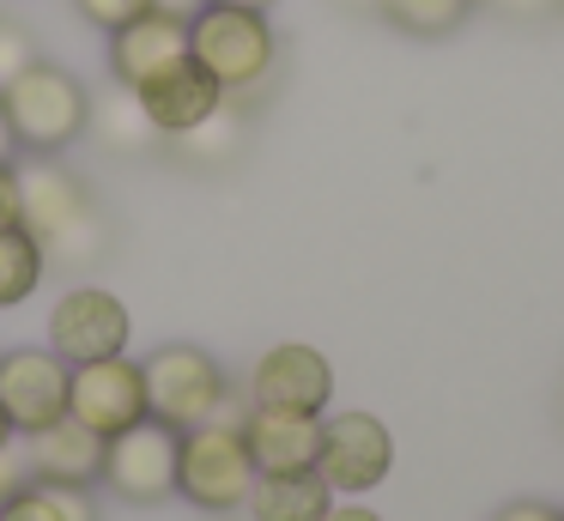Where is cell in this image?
<instances>
[{
  "instance_id": "obj_30",
  "label": "cell",
  "mask_w": 564,
  "mask_h": 521,
  "mask_svg": "<svg viewBox=\"0 0 564 521\" xmlns=\"http://www.w3.org/2000/svg\"><path fill=\"white\" fill-rule=\"evenodd\" d=\"M219 7H249V12H268L273 0H219Z\"/></svg>"
},
{
  "instance_id": "obj_5",
  "label": "cell",
  "mask_w": 564,
  "mask_h": 521,
  "mask_svg": "<svg viewBox=\"0 0 564 521\" xmlns=\"http://www.w3.org/2000/svg\"><path fill=\"white\" fill-rule=\"evenodd\" d=\"M147 412L159 424H171V431H195V424L207 419H225V394H231V382H225L219 358L200 346H159L147 363Z\"/></svg>"
},
{
  "instance_id": "obj_22",
  "label": "cell",
  "mask_w": 564,
  "mask_h": 521,
  "mask_svg": "<svg viewBox=\"0 0 564 521\" xmlns=\"http://www.w3.org/2000/svg\"><path fill=\"white\" fill-rule=\"evenodd\" d=\"M31 61H37V55H31V36L19 31V24H7V19H0V85H7V79H19V73L31 67Z\"/></svg>"
},
{
  "instance_id": "obj_20",
  "label": "cell",
  "mask_w": 564,
  "mask_h": 521,
  "mask_svg": "<svg viewBox=\"0 0 564 521\" xmlns=\"http://www.w3.org/2000/svg\"><path fill=\"white\" fill-rule=\"evenodd\" d=\"M0 521H67V509H62V497H55V485L25 479L19 491L0 497Z\"/></svg>"
},
{
  "instance_id": "obj_27",
  "label": "cell",
  "mask_w": 564,
  "mask_h": 521,
  "mask_svg": "<svg viewBox=\"0 0 564 521\" xmlns=\"http://www.w3.org/2000/svg\"><path fill=\"white\" fill-rule=\"evenodd\" d=\"M13 145L19 140H13V128H7V116H0V164H13Z\"/></svg>"
},
{
  "instance_id": "obj_23",
  "label": "cell",
  "mask_w": 564,
  "mask_h": 521,
  "mask_svg": "<svg viewBox=\"0 0 564 521\" xmlns=\"http://www.w3.org/2000/svg\"><path fill=\"white\" fill-rule=\"evenodd\" d=\"M19 225V164H0V230Z\"/></svg>"
},
{
  "instance_id": "obj_2",
  "label": "cell",
  "mask_w": 564,
  "mask_h": 521,
  "mask_svg": "<svg viewBox=\"0 0 564 521\" xmlns=\"http://www.w3.org/2000/svg\"><path fill=\"white\" fill-rule=\"evenodd\" d=\"M0 116H7V128H13V140L25 145V152H50L55 158L91 128V97L67 67L31 61L19 79L0 85Z\"/></svg>"
},
{
  "instance_id": "obj_24",
  "label": "cell",
  "mask_w": 564,
  "mask_h": 521,
  "mask_svg": "<svg viewBox=\"0 0 564 521\" xmlns=\"http://www.w3.org/2000/svg\"><path fill=\"white\" fill-rule=\"evenodd\" d=\"M491 521H558V509H552V503H534V497H522V503H503Z\"/></svg>"
},
{
  "instance_id": "obj_1",
  "label": "cell",
  "mask_w": 564,
  "mask_h": 521,
  "mask_svg": "<svg viewBox=\"0 0 564 521\" xmlns=\"http://www.w3.org/2000/svg\"><path fill=\"white\" fill-rule=\"evenodd\" d=\"M19 225L43 242L50 261L86 267L104 249V218L86 200L74 170H62L50 152H37L31 164H19Z\"/></svg>"
},
{
  "instance_id": "obj_11",
  "label": "cell",
  "mask_w": 564,
  "mask_h": 521,
  "mask_svg": "<svg viewBox=\"0 0 564 521\" xmlns=\"http://www.w3.org/2000/svg\"><path fill=\"white\" fill-rule=\"evenodd\" d=\"M67 376H74V363L55 358L50 346L0 351V412L13 419L19 436L67 419Z\"/></svg>"
},
{
  "instance_id": "obj_13",
  "label": "cell",
  "mask_w": 564,
  "mask_h": 521,
  "mask_svg": "<svg viewBox=\"0 0 564 521\" xmlns=\"http://www.w3.org/2000/svg\"><path fill=\"white\" fill-rule=\"evenodd\" d=\"M176 55H188V19H176V12H140V19H128L122 31H110V73L116 85H128L134 91L140 79H152L159 67H171Z\"/></svg>"
},
{
  "instance_id": "obj_28",
  "label": "cell",
  "mask_w": 564,
  "mask_h": 521,
  "mask_svg": "<svg viewBox=\"0 0 564 521\" xmlns=\"http://www.w3.org/2000/svg\"><path fill=\"white\" fill-rule=\"evenodd\" d=\"M498 7H510V12H546L552 0H498Z\"/></svg>"
},
{
  "instance_id": "obj_6",
  "label": "cell",
  "mask_w": 564,
  "mask_h": 521,
  "mask_svg": "<svg viewBox=\"0 0 564 521\" xmlns=\"http://www.w3.org/2000/svg\"><path fill=\"white\" fill-rule=\"evenodd\" d=\"M316 473L334 497H365L394 473V436L377 412H322Z\"/></svg>"
},
{
  "instance_id": "obj_29",
  "label": "cell",
  "mask_w": 564,
  "mask_h": 521,
  "mask_svg": "<svg viewBox=\"0 0 564 521\" xmlns=\"http://www.w3.org/2000/svg\"><path fill=\"white\" fill-rule=\"evenodd\" d=\"M13 436H19V431H13V419L0 412V448H13Z\"/></svg>"
},
{
  "instance_id": "obj_16",
  "label": "cell",
  "mask_w": 564,
  "mask_h": 521,
  "mask_svg": "<svg viewBox=\"0 0 564 521\" xmlns=\"http://www.w3.org/2000/svg\"><path fill=\"white\" fill-rule=\"evenodd\" d=\"M249 515L256 521H322L334 509V491L316 467H297V473H256L249 485Z\"/></svg>"
},
{
  "instance_id": "obj_19",
  "label": "cell",
  "mask_w": 564,
  "mask_h": 521,
  "mask_svg": "<svg viewBox=\"0 0 564 521\" xmlns=\"http://www.w3.org/2000/svg\"><path fill=\"white\" fill-rule=\"evenodd\" d=\"M98 128H104V140L122 145V152H134V145L152 140V121H147V109H140V97L128 91V85H116L98 104Z\"/></svg>"
},
{
  "instance_id": "obj_7",
  "label": "cell",
  "mask_w": 564,
  "mask_h": 521,
  "mask_svg": "<svg viewBox=\"0 0 564 521\" xmlns=\"http://www.w3.org/2000/svg\"><path fill=\"white\" fill-rule=\"evenodd\" d=\"M67 419L98 431L104 443H110L116 431H128V424L152 419L147 412V370H140L128 351L74 363V376H67Z\"/></svg>"
},
{
  "instance_id": "obj_14",
  "label": "cell",
  "mask_w": 564,
  "mask_h": 521,
  "mask_svg": "<svg viewBox=\"0 0 564 521\" xmlns=\"http://www.w3.org/2000/svg\"><path fill=\"white\" fill-rule=\"evenodd\" d=\"M25 467L43 485H91L104 479V436L79 419H55L25 436Z\"/></svg>"
},
{
  "instance_id": "obj_21",
  "label": "cell",
  "mask_w": 564,
  "mask_h": 521,
  "mask_svg": "<svg viewBox=\"0 0 564 521\" xmlns=\"http://www.w3.org/2000/svg\"><path fill=\"white\" fill-rule=\"evenodd\" d=\"M79 19L98 24V31H122L128 19H140V12H152V0H74Z\"/></svg>"
},
{
  "instance_id": "obj_26",
  "label": "cell",
  "mask_w": 564,
  "mask_h": 521,
  "mask_svg": "<svg viewBox=\"0 0 564 521\" xmlns=\"http://www.w3.org/2000/svg\"><path fill=\"white\" fill-rule=\"evenodd\" d=\"M152 7H159V12H176V19H195L207 0H152Z\"/></svg>"
},
{
  "instance_id": "obj_32",
  "label": "cell",
  "mask_w": 564,
  "mask_h": 521,
  "mask_svg": "<svg viewBox=\"0 0 564 521\" xmlns=\"http://www.w3.org/2000/svg\"><path fill=\"white\" fill-rule=\"evenodd\" d=\"M558 521H564V509H558Z\"/></svg>"
},
{
  "instance_id": "obj_8",
  "label": "cell",
  "mask_w": 564,
  "mask_h": 521,
  "mask_svg": "<svg viewBox=\"0 0 564 521\" xmlns=\"http://www.w3.org/2000/svg\"><path fill=\"white\" fill-rule=\"evenodd\" d=\"M134 97H140V109H147V121H152L159 140H188V133H200L213 116H225V97L231 91H225L195 55H176L171 67H159L152 79H140Z\"/></svg>"
},
{
  "instance_id": "obj_10",
  "label": "cell",
  "mask_w": 564,
  "mask_h": 521,
  "mask_svg": "<svg viewBox=\"0 0 564 521\" xmlns=\"http://www.w3.org/2000/svg\"><path fill=\"white\" fill-rule=\"evenodd\" d=\"M128 303L104 285H74L62 291V303L50 310V351L67 363H91V358H116L128 351Z\"/></svg>"
},
{
  "instance_id": "obj_4",
  "label": "cell",
  "mask_w": 564,
  "mask_h": 521,
  "mask_svg": "<svg viewBox=\"0 0 564 521\" xmlns=\"http://www.w3.org/2000/svg\"><path fill=\"white\" fill-rule=\"evenodd\" d=\"M188 55L225 85V91H249L273 73V24L268 12H249V7H207L188 19Z\"/></svg>"
},
{
  "instance_id": "obj_9",
  "label": "cell",
  "mask_w": 564,
  "mask_h": 521,
  "mask_svg": "<svg viewBox=\"0 0 564 521\" xmlns=\"http://www.w3.org/2000/svg\"><path fill=\"white\" fill-rule=\"evenodd\" d=\"M176 436L171 424L140 419L104 443V485L128 503H164L176 497Z\"/></svg>"
},
{
  "instance_id": "obj_17",
  "label": "cell",
  "mask_w": 564,
  "mask_h": 521,
  "mask_svg": "<svg viewBox=\"0 0 564 521\" xmlns=\"http://www.w3.org/2000/svg\"><path fill=\"white\" fill-rule=\"evenodd\" d=\"M43 267H50V254H43V242L25 225L0 230V310H19L25 297H37Z\"/></svg>"
},
{
  "instance_id": "obj_3",
  "label": "cell",
  "mask_w": 564,
  "mask_h": 521,
  "mask_svg": "<svg viewBox=\"0 0 564 521\" xmlns=\"http://www.w3.org/2000/svg\"><path fill=\"white\" fill-rule=\"evenodd\" d=\"M256 460L243 443V419H207L176 436V497H188L207 515H231L249 503Z\"/></svg>"
},
{
  "instance_id": "obj_12",
  "label": "cell",
  "mask_w": 564,
  "mask_h": 521,
  "mask_svg": "<svg viewBox=\"0 0 564 521\" xmlns=\"http://www.w3.org/2000/svg\"><path fill=\"white\" fill-rule=\"evenodd\" d=\"M249 400L273 406V412H310V419H322L334 400V363L316 346H304V339H280L249 370Z\"/></svg>"
},
{
  "instance_id": "obj_15",
  "label": "cell",
  "mask_w": 564,
  "mask_h": 521,
  "mask_svg": "<svg viewBox=\"0 0 564 521\" xmlns=\"http://www.w3.org/2000/svg\"><path fill=\"white\" fill-rule=\"evenodd\" d=\"M243 443H249V460H256V473H297V467H316L322 419H310V412L249 406Z\"/></svg>"
},
{
  "instance_id": "obj_25",
  "label": "cell",
  "mask_w": 564,
  "mask_h": 521,
  "mask_svg": "<svg viewBox=\"0 0 564 521\" xmlns=\"http://www.w3.org/2000/svg\"><path fill=\"white\" fill-rule=\"evenodd\" d=\"M322 521H382V515H377V509H365V503H334Z\"/></svg>"
},
{
  "instance_id": "obj_31",
  "label": "cell",
  "mask_w": 564,
  "mask_h": 521,
  "mask_svg": "<svg viewBox=\"0 0 564 521\" xmlns=\"http://www.w3.org/2000/svg\"><path fill=\"white\" fill-rule=\"evenodd\" d=\"M365 7H377V0H365Z\"/></svg>"
},
{
  "instance_id": "obj_18",
  "label": "cell",
  "mask_w": 564,
  "mask_h": 521,
  "mask_svg": "<svg viewBox=\"0 0 564 521\" xmlns=\"http://www.w3.org/2000/svg\"><path fill=\"white\" fill-rule=\"evenodd\" d=\"M377 12L406 36H449L474 12V0H377Z\"/></svg>"
}]
</instances>
